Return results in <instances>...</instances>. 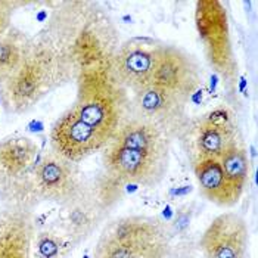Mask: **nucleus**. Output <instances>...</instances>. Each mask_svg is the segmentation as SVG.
Segmentation results:
<instances>
[{"instance_id":"6e6552de","label":"nucleus","mask_w":258,"mask_h":258,"mask_svg":"<svg viewBox=\"0 0 258 258\" xmlns=\"http://www.w3.org/2000/svg\"><path fill=\"white\" fill-rule=\"evenodd\" d=\"M34 189L39 202L47 201L65 207L83 197L89 184L83 179L79 164L50 151L40 157L34 168Z\"/></svg>"},{"instance_id":"1a4fd4ad","label":"nucleus","mask_w":258,"mask_h":258,"mask_svg":"<svg viewBox=\"0 0 258 258\" xmlns=\"http://www.w3.org/2000/svg\"><path fill=\"white\" fill-rule=\"evenodd\" d=\"M187 100L154 84L133 93L130 112L152 122L171 140H177L189 122Z\"/></svg>"},{"instance_id":"412c9836","label":"nucleus","mask_w":258,"mask_h":258,"mask_svg":"<svg viewBox=\"0 0 258 258\" xmlns=\"http://www.w3.org/2000/svg\"><path fill=\"white\" fill-rule=\"evenodd\" d=\"M25 5L21 2H9V0H0V37L12 27V17L15 9Z\"/></svg>"},{"instance_id":"39448f33","label":"nucleus","mask_w":258,"mask_h":258,"mask_svg":"<svg viewBox=\"0 0 258 258\" xmlns=\"http://www.w3.org/2000/svg\"><path fill=\"white\" fill-rule=\"evenodd\" d=\"M37 143L27 136L0 140V199L3 207L33 211L39 204L34 168L40 159Z\"/></svg>"},{"instance_id":"6ab92c4d","label":"nucleus","mask_w":258,"mask_h":258,"mask_svg":"<svg viewBox=\"0 0 258 258\" xmlns=\"http://www.w3.org/2000/svg\"><path fill=\"white\" fill-rule=\"evenodd\" d=\"M219 161L227 180L242 197L248 179H249V171H251V164H249V158H248L245 148L240 143H236L230 146L229 149H226L221 154Z\"/></svg>"},{"instance_id":"423d86ee","label":"nucleus","mask_w":258,"mask_h":258,"mask_svg":"<svg viewBox=\"0 0 258 258\" xmlns=\"http://www.w3.org/2000/svg\"><path fill=\"white\" fill-rule=\"evenodd\" d=\"M177 140L192 165L202 159H219L226 149L240 143L236 115L227 106H217L189 119Z\"/></svg>"},{"instance_id":"f3484780","label":"nucleus","mask_w":258,"mask_h":258,"mask_svg":"<svg viewBox=\"0 0 258 258\" xmlns=\"http://www.w3.org/2000/svg\"><path fill=\"white\" fill-rule=\"evenodd\" d=\"M192 168L201 195L210 202L219 207H232L240 199V195L226 177L219 159H202L192 165Z\"/></svg>"},{"instance_id":"ddd939ff","label":"nucleus","mask_w":258,"mask_h":258,"mask_svg":"<svg viewBox=\"0 0 258 258\" xmlns=\"http://www.w3.org/2000/svg\"><path fill=\"white\" fill-rule=\"evenodd\" d=\"M248 226L238 213H223L205 229L199 246L205 258H245Z\"/></svg>"},{"instance_id":"4468645a","label":"nucleus","mask_w":258,"mask_h":258,"mask_svg":"<svg viewBox=\"0 0 258 258\" xmlns=\"http://www.w3.org/2000/svg\"><path fill=\"white\" fill-rule=\"evenodd\" d=\"M171 143L173 142L158 127L128 111L127 117L122 119L118 130L108 145L135 149L158 158L170 159Z\"/></svg>"},{"instance_id":"a211bd4d","label":"nucleus","mask_w":258,"mask_h":258,"mask_svg":"<svg viewBox=\"0 0 258 258\" xmlns=\"http://www.w3.org/2000/svg\"><path fill=\"white\" fill-rule=\"evenodd\" d=\"M31 36L18 27H11L0 37V83L8 79L25 56Z\"/></svg>"},{"instance_id":"f8f14e48","label":"nucleus","mask_w":258,"mask_h":258,"mask_svg":"<svg viewBox=\"0 0 258 258\" xmlns=\"http://www.w3.org/2000/svg\"><path fill=\"white\" fill-rule=\"evenodd\" d=\"M159 44L148 39H132L119 44L111 60V70L125 90L135 93L152 84Z\"/></svg>"},{"instance_id":"f257e3e1","label":"nucleus","mask_w":258,"mask_h":258,"mask_svg":"<svg viewBox=\"0 0 258 258\" xmlns=\"http://www.w3.org/2000/svg\"><path fill=\"white\" fill-rule=\"evenodd\" d=\"M76 81L77 99L52 125L50 146L79 164L111 142L130 111V100L114 77L111 62L81 71Z\"/></svg>"},{"instance_id":"20e7f679","label":"nucleus","mask_w":258,"mask_h":258,"mask_svg":"<svg viewBox=\"0 0 258 258\" xmlns=\"http://www.w3.org/2000/svg\"><path fill=\"white\" fill-rule=\"evenodd\" d=\"M168 254L165 223L148 216H127L105 224L93 258H167Z\"/></svg>"},{"instance_id":"dca6fc26","label":"nucleus","mask_w":258,"mask_h":258,"mask_svg":"<svg viewBox=\"0 0 258 258\" xmlns=\"http://www.w3.org/2000/svg\"><path fill=\"white\" fill-rule=\"evenodd\" d=\"M62 208V232L73 240L74 245L90 238L108 213L100 207L99 202L92 195L90 189H87L83 197Z\"/></svg>"},{"instance_id":"f03ea898","label":"nucleus","mask_w":258,"mask_h":258,"mask_svg":"<svg viewBox=\"0 0 258 258\" xmlns=\"http://www.w3.org/2000/svg\"><path fill=\"white\" fill-rule=\"evenodd\" d=\"M44 31L56 41L81 71L111 62L119 46L118 34L108 14L95 2H55Z\"/></svg>"},{"instance_id":"0eeeda50","label":"nucleus","mask_w":258,"mask_h":258,"mask_svg":"<svg viewBox=\"0 0 258 258\" xmlns=\"http://www.w3.org/2000/svg\"><path fill=\"white\" fill-rule=\"evenodd\" d=\"M195 21L210 67L229 87H233L238 83V63L224 5L219 0H199L195 8Z\"/></svg>"},{"instance_id":"9b49d317","label":"nucleus","mask_w":258,"mask_h":258,"mask_svg":"<svg viewBox=\"0 0 258 258\" xmlns=\"http://www.w3.org/2000/svg\"><path fill=\"white\" fill-rule=\"evenodd\" d=\"M152 84L189 102L202 86L198 60L177 46L159 44Z\"/></svg>"},{"instance_id":"2eb2a0df","label":"nucleus","mask_w":258,"mask_h":258,"mask_svg":"<svg viewBox=\"0 0 258 258\" xmlns=\"http://www.w3.org/2000/svg\"><path fill=\"white\" fill-rule=\"evenodd\" d=\"M36 220L33 211L0 208V258H33Z\"/></svg>"},{"instance_id":"aec40b11","label":"nucleus","mask_w":258,"mask_h":258,"mask_svg":"<svg viewBox=\"0 0 258 258\" xmlns=\"http://www.w3.org/2000/svg\"><path fill=\"white\" fill-rule=\"evenodd\" d=\"M73 240L63 232L44 229L36 232L33 239L31 257L34 258H67L73 249Z\"/></svg>"},{"instance_id":"7ed1b4c3","label":"nucleus","mask_w":258,"mask_h":258,"mask_svg":"<svg viewBox=\"0 0 258 258\" xmlns=\"http://www.w3.org/2000/svg\"><path fill=\"white\" fill-rule=\"evenodd\" d=\"M77 80V71L44 30L31 36L20 67L0 83V105L8 115L31 111L52 92Z\"/></svg>"},{"instance_id":"9d476101","label":"nucleus","mask_w":258,"mask_h":258,"mask_svg":"<svg viewBox=\"0 0 258 258\" xmlns=\"http://www.w3.org/2000/svg\"><path fill=\"white\" fill-rule=\"evenodd\" d=\"M105 173L124 184L155 187L164 180L170 159L106 145L102 154Z\"/></svg>"}]
</instances>
